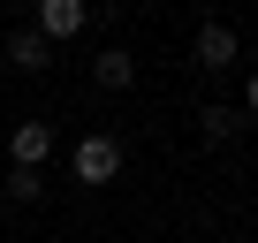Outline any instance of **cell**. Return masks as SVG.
Instances as JSON below:
<instances>
[{
	"label": "cell",
	"instance_id": "cell-6",
	"mask_svg": "<svg viewBox=\"0 0 258 243\" xmlns=\"http://www.w3.org/2000/svg\"><path fill=\"white\" fill-rule=\"evenodd\" d=\"M91 76H99V91H129V84H137V53H121V46H106V53L91 61Z\"/></svg>",
	"mask_w": 258,
	"mask_h": 243
},
{
	"label": "cell",
	"instance_id": "cell-9",
	"mask_svg": "<svg viewBox=\"0 0 258 243\" xmlns=\"http://www.w3.org/2000/svg\"><path fill=\"white\" fill-rule=\"evenodd\" d=\"M243 106H250V114H258V69H250V84H243Z\"/></svg>",
	"mask_w": 258,
	"mask_h": 243
},
{
	"label": "cell",
	"instance_id": "cell-7",
	"mask_svg": "<svg viewBox=\"0 0 258 243\" xmlns=\"http://www.w3.org/2000/svg\"><path fill=\"white\" fill-rule=\"evenodd\" d=\"M198 130H205V137H213V145H220V137H235V130H243V114H235V106H220V99H213V106H205V114H198Z\"/></svg>",
	"mask_w": 258,
	"mask_h": 243
},
{
	"label": "cell",
	"instance_id": "cell-4",
	"mask_svg": "<svg viewBox=\"0 0 258 243\" xmlns=\"http://www.w3.org/2000/svg\"><path fill=\"white\" fill-rule=\"evenodd\" d=\"M8 152H16V167L46 175V160H53V130H46V122H16V130H8Z\"/></svg>",
	"mask_w": 258,
	"mask_h": 243
},
{
	"label": "cell",
	"instance_id": "cell-3",
	"mask_svg": "<svg viewBox=\"0 0 258 243\" xmlns=\"http://www.w3.org/2000/svg\"><path fill=\"white\" fill-rule=\"evenodd\" d=\"M84 23H91V8H84V0H38V23H31V31L53 46V38H76Z\"/></svg>",
	"mask_w": 258,
	"mask_h": 243
},
{
	"label": "cell",
	"instance_id": "cell-1",
	"mask_svg": "<svg viewBox=\"0 0 258 243\" xmlns=\"http://www.w3.org/2000/svg\"><path fill=\"white\" fill-rule=\"evenodd\" d=\"M69 175H76V183H91V190H106V183L121 175V137H106V130L76 137V152H69Z\"/></svg>",
	"mask_w": 258,
	"mask_h": 243
},
{
	"label": "cell",
	"instance_id": "cell-2",
	"mask_svg": "<svg viewBox=\"0 0 258 243\" xmlns=\"http://www.w3.org/2000/svg\"><path fill=\"white\" fill-rule=\"evenodd\" d=\"M235 53H243V46H235V31H228V23H198V38H190V61H198L205 76L235 69Z\"/></svg>",
	"mask_w": 258,
	"mask_h": 243
},
{
	"label": "cell",
	"instance_id": "cell-8",
	"mask_svg": "<svg viewBox=\"0 0 258 243\" xmlns=\"http://www.w3.org/2000/svg\"><path fill=\"white\" fill-rule=\"evenodd\" d=\"M8 198H16V205H38V198H46V175H31V167H8Z\"/></svg>",
	"mask_w": 258,
	"mask_h": 243
},
{
	"label": "cell",
	"instance_id": "cell-5",
	"mask_svg": "<svg viewBox=\"0 0 258 243\" xmlns=\"http://www.w3.org/2000/svg\"><path fill=\"white\" fill-rule=\"evenodd\" d=\"M8 69H16V76H46V69H53V46L23 23V31H8Z\"/></svg>",
	"mask_w": 258,
	"mask_h": 243
}]
</instances>
